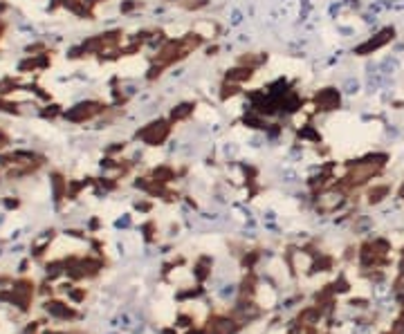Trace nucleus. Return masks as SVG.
Wrapping results in <instances>:
<instances>
[{
    "instance_id": "f03ea898",
    "label": "nucleus",
    "mask_w": 404,
    "mask_h": 334,
    "mask_svg": "<svg viewBox=\"0 0 404 334\" xmlns=\"http://www.w3.org/2000/svg\"><path fill=\"white\" fill-rule=\"evenodd\" d=\"M339 106V92L335 88H323L317 92V108L319 110H335Z\"/></svg>"
},
{
    "instance_id": "f257e3e1",
    "label": "nucleus",
    "mask_w": 404,
    "mask_h": 334,
    "mask_svg": "<svg viewBox=\"0 0 404 334\" xmlns=\"http://www.w3.org/2000/svg\"><path fill=\"white\" fill-rule=\"evenodd\" d=\"M393 36H395V29L393 27H384L380 34H375L373 39H368V41H364L362 45H359L355 52L359 54V57H366V54H373V52H377V49H382L387 43H391L393 41Z\"/></svg>"
}]
</instances>
